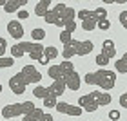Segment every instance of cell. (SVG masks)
Masks as SVG:
<instances>
[{
  "instance_id": "cell-1",
  "label": "cell",
  "mask_w": 127,
  "mask_h": 121,
  "mask_svg": "<svg viewBox=\"0 0 127 121\" xmlns=\"http://www.w3.org/2000/svg\"><path fill=\"white\" fill-rule=\"evenodd\" d=\"M74 16H76V11H74L73 7H67L64 2L56 4L53 9L47 11V15L44 16V20L47 22V24H55L58 27H65L69 22H74Z\"/></svg>"
},
{
  "instance_id": "cell-19",
  "label": "cell",
  "mask_w": 127,
  "mask_h": 121,
  "mask_svg": "<svg viewBox=\"0 0 127 121\" xmlns=\"http://www.w3.org/2000/svg\"><path fill=\"white\" fill-rule=\"evenodd\" d=\"M42 114H44V110H42V108H36V107H34L31 112H27L26 116L22 118V121H40Z\"/></svg>"
},
{
  "instance_id": "cell-34",
  "label": "cell",
  "mask_w": 127,
  "mask_h": 121,
  "mask_svg": "<svg viewBox=\"0 0 127 121\" xmlns=\"http://www.w3.org/2000/svg\"><path fill=\"white\" fill-rule=\"evenodd\" d=\"M5 47H7V43H5V38L0 36V58L5 56Z\"/></svg>"
},
{
  "instance_id": "cell-10",
  "label": "cell",
  "mask_w": 127,
  "mask_h": 121,
  "mask_svg": "<svg viewBox=\"0 0 127 121\" xmlns=\"http://www.w3.org/2000/svg\"><path fill=\"white\" fill-rule=\"evenodd\" d=\"M64 81H65V87H67L69 90H78L80 85H82L80 76H78L76 71H73V72H69L67 76H64Z\"/></svg>"
},
{
  "instance_id": "cell-36",
  "label": "cell",
  "mask_w": 127,
  "mask_h": 121,
  "mask_svg": "<svg viewBox=\"0 0 127 121\" xmlns=\"http://www.w3.org/2000/svg\"><path fill=\"white\" fill-rule=\"evenodd\" d=\"M109 118H111L113 121H118L120 119V112L118 110H111V112H109Z\"/></svg>"
},
{
  "instance_id": "cell-4",
  "label": "cell",
  "mask_w": 127,
  "mask_h": 121,
  "mask_svg": "<svg viewBox=\"0 0 127 121\" xmlns=\"http://www.w3.org/2000/svg\"><path fill=\"white\" fill-rule=\"evenodd\" d=\"M34 108V103L31 101H22V103H13V105H5L0 112V116L5 119L16 118V116H26L27 112H31Z\"/></svg>"
},
{
  "instance_id": "cell-30",
  "label": "cell",
  "mask_w": 127,
  "mask_h": 121,
  "mask_svg": "<svg viewBox=\"0 0 127 121\" xmlns=\"http://www.w3.org/2000/svg\"><path fill=\"white\" fill-rule=\"evenodd\" d=\"M98 29H102V31H107L109 27H111V22H109V18H103V20H98V24H96Z\"/></svg>"
},
{
  "instance_id": "cell-29",
  "label": "cell",
  "mask_w": 127,
  "mask_h": 121,
  "mask_svg": "<svg viewBox=\"0 0 127 121\" xmlns=\"http://www.w3.org/2000/svg\"><path fill=\"white\" fill-rule=\"evenodd\" d=\"M71 33H69V31H65V29H62V33H60V42L64 43V45H65V43H69V42H71Z\"/></svg>"
},
{
  "instance_id": "cell-20",
  "label": "cell",
  "mask_w": 127,
  "mask_h": 121,
  "mask_svg": "<svg viewBox=\"0 0 127 121\" xmlns=\"http://www.w3.org/2000/svg\"><path fill=\"white\" fill-rule=\"evenodd\" d=\"M114 69H116V72H120V74H127V53L122 56V58L116 60Z\"/></svg>"
},
{
  "instance_id": "cell-39",
  "label": "cell",
  "mask_w": 127,
  "mask_h": 121,
  "mask_svg": "<svg viewBox=\"0 0 127 121\" xmlns=\"http://www.w3.org/2000/svg\"><path fill=\"white\" fill-rule=\"evenodd\" d=\"M40 121H53V116H51V114H42V118H40Z\"/></svg>"
},
{
  "instance_id": "cell-16",
  "label": "cell",
  "mask_w": 127,
  "mask_h": 121,
  "mask_svg": "<svg viewBox=\"0 0 127 121\" xmlns=\"http://www.w3.org/2000/svg\"><path fill=\"white\" fill-rule=\"evenodd\" d=\"M49 5H51V0H40V2H36V5H34V15L44 18V16L47 15V11H49Z\"/></svg>"
},
{
  "instance_id": "cell-41",
  "label": "cell",
  "mask_w": 127,
  "mask_h": 121,
  "mask_svg": "<svg viewBox=\"0 0 127 121\" xmlns=\"http://www.w3.org/2000/svg\"><path fill=\"white\" fill-rule=\"evenodd\" d=\"M0 92H2V85H0Z\"/></svg>"
},
{
  "instance_id": "cell-2",
  "label": "cell",
  "mask_w": 127,
  "mask_h": 121,
  "mask_svg": "<svg viewBox=\"0 0 127 121\" xmlns=\"http://www.w3.org/2000/svg\"><path fill=\"white\" fill-rule=\"evenodd\" d=\"M44 49H45L44 45L36 43V42H20V43H15L11 47V58H22L27 53L31 60L40 61L44 58Z\"/></svg>"
},
{
  "instance_id": "cell-33",
  "label": "cell",
  "mask_w": 127,
  "mask_h": 121,
  "mask_svg": "<svg viewBox=\"0 0 127 121\" xmlns=\"http://www.w3.org/2000/svg\"><path fill=\"white\" fill-rule=\"evenodd\" d=\"M91 15V9H80L78 11V20H85Z\"/></svg>"
},
{
  "instance_id": "cell-28",
  "label": "cell",
  "mask_w": 127,
  "mask_h": 121,
  "mask_svg": "<svg viewBox=\"0 0 127 121\" xmlns=\"http://www.w3.org/2000/svg\"><path fill=\"white\" fill-rule=\"evenodd\" d=\"M56 103H58V101H56L55 96H47V98L44 100V107H45V108H55Z\"/></svg>"
},
{
  "instance_id": "cell-24",
  "label": "cell",
  "mask_w": 127,
  "mask_h": 121,
  "mask_svg": "<svg viewBox=\"0 0 127 121\" xmlns=\"http://www.w3.org/2000/svg\"><path fill=\"white\" fill-rule=\"evenodd\" d=\"M31 38L38 43L40 40H44V38H45V31L42 29V27H36V29H33V31H31Z\"/></svg>"
},
{
  "instance_id": "cell-12",
  "label": "cell",
  "mask_w": 127,
  "mask_h": 121,
  "mask_svg": "<svg viewBox=\"0 0 127 121\" xmlns=\"http://www.w3.org/2000/svg\"><path fill=\"white\" fill-rule=\"evenodd\" d=\"M47 89H49V92H51V96L58 98V96L64 94V90H65L67 87H65V81H64V78H62V80H55V81L51 83Z\"/></svg>"
},
{
  "instance_id": "cell-8",
  "label": "cell",
  "mask_w": 127,
  "mask_h": 121,
  "mask_svg": "<svg viewBox=\"0 0 127 121\" xmlns=\"http://www.w3.org/2000/svg\"><path fill=\"white\" fill-rule=\"evenodd\" d=\"M78 105L82 107L84 110H87V112H95L96 108H98V103L93 100L91 92H89V94H85V96H80L78 98Z\"/></svg>"
},
{
  "instance_id": "cell-11",
  "label": "cell",
  "mask_w": 127,
  "mask_h": 121,
  "mask_svg": "<svg viewBox=\"0 0 127 121\" xmlns=\"http://www.w3.org/2000/svg\"><path fill=\"white\" fill-rule=\"evenodd\" d=\"M78 40H71L69 43H65L64 45V51H62V54H64V60H69V58H73V56H76V53H78Z\"/></svg>"
},
{
  "instance_id": "cell-14",
  "label": "cell",
  "mask_w": 127,
  "mask_h": 121,
  "mask_svg": "<svg viewBox=\"0 0 127 121\" xmlns=\"http://www.w3.org/2000/svg\"><path fill=\"white\" fill-rule=\"evenodd\" d=\"M91 96H93V100L98 103V107H102V105H109L113 100H111V96L107 94V92H102V90H93L91 92Z\"/></svg>"
},
{
  "instance_id": "cell-32",
  "label": "cell",
  "mask_w": 127,
  "mask_h": 121,
  "mask_svg": "<svg viewBox=\"0 0 127 121\" xmlns=\"http://www.w3.org/2000/svg\"><path fill=\"white\" fill-rule=\"evenodd\" d=\"M118 20H120V24H122L124 29H127V11H122V13L118 15Z\"/></svg>"
},
{
  "instance_id": "cell-27",
  "label": "cell",
  "mask_w": 127,
  "mask_h": 121,
  "mask_svg": "<svg viewBox=\"0 0 127 121\" xmlns=\"http://www.w3.org/2000/svg\"><path fill=\"white\" fill-rule=\"evenodd\" d=\"M93 13H95V16H96V20L107 18V9H105V7H96V9H93Z\"/></svg>"
},
{
  "instance_id": "cell-31",
  "label": "cell",
  "mask_w": 127,
  "mask_h": 121,
  "mask_svg": "<svg viewBox=\"0 0 127 121\" xmlns=\"http://www.w3.org/2000/svg\"><path fill=\"white\" fill-rule=\"evenodd\" d=\"M95 61H96V65H102V67H103V65H109V58H107V56H103L102 53L96 56Z\"/></svg>"
},
{
  "instance_id": "cell-6",
  "label": "cell",
  "mask_w": 127,
  "mask_h": 121,
  "mask_svg": "<svg viewBox=\"0 0 127 121\" xmlns=\"http://www.w3.org/2000/svg\"><path fill=\"white\" fill-rule=\"evenodd\" d=\"M26 87H27V83H26V80L22 78L20 72H16L15 76H11V80H9V89L13 90V94H18V96L24 94Z\"/></svg>"
},
{
  "instance_id": "cell-5",
  "label": "cell",
  "mask_w": 127,
  "mask_h": 121,
  "mask_svg": "<svg viewBox=\"0 0 127 121\" xmlns=\"http://www.w3.org/2000/svg\"><path fill=\"white\" fill-rule=\"evenodd\" d=\"M20 74H22V78L26 80V83H40L42 81V74H40V71L38 69H34L33 65H26V67H22V71H20Z\"/></svg>"
},
{
  "instance_id": "cell-21",
  "label": "cell",
  "mask_w": 127,
  "mask_h": 121,
  "mask_svg": "<svg viewBox=\"0 0 127 121\" xmlns=\"http://www.w3.org/2000/svg\"><path fill=\"white\" fill-rule=\"evenodd\" d=\"M47 74H49L53 80H62V78H64V71H62L60 65H51V67L47 69Z\"/></svg>"
},
{
  "instance_id": "cell-37",
  "label": "cell",
  "mask_w": 127,
  "mask_h": 121,
  "mask_svg": "<svg viewBox=\"0 0 127 121\" xmlns=\"http://www.w3.org/2000/svg\"><path fill=\"white\" fill-rule=\"evenodd\" d=\"M120 105H122L124 108H127V92H124V94L120 96Z\"/></svg>"
},
{
  "instance_id": "cell-35",
  "label": "cell",
  "mask_w": 127,
  "mask_h": 121,
  "mask_svg": "<svg viewBox=\"0 0 127 121\" xmlns=\"http://www.w3.org/2000/svg\"><path fill=\"white\" fill-rule=\"evenodd\" d=\"M64 29H65V31H69V33L73 34V31L76 29V22H69V24H67L65 27H64Z\"/></svg>"
},
{
  "instance_id": "cell-26",
  "label": "cell",
  "mask_w": 127,
  "mask_h": 121,
  "mask_svg": "<svg viewBox=\"0 0 127 121\" xmlns=\"http://www.w3.org/2000/svg\"><path fill=\"white\" fill-rule=\"evenodd\" d=\"M13 63H15V58H7V56H2L0 58V69H7V67H13Z\"/></svg>"
},
{
  "instance_id": "cell-40",
  "label": "cell",
  "mask_w": 127,
  "mask_h": 121,
  "mask_svg": "<svg viewBox=\"0 0 127 121\" xmlns=\"http://www.w3.org/2000/svg\"><path fill=\"white\" fill-rule=\"evenodd\" d=\"M5 2H7V0H0V5H5Z\"/></svg>"
},
{
  "instance_id": "cell-25",
  "label": "cell",
  "mask_w": 127,
  "mask_h": 121,
  "mask_svg": "<svg viewBox=\"0 0 127 121\" xmlns=\"http://www.w3.org/2000/svg\"><path fill=\"white\" fill-rule=\"evenodd\" d=\"M60 67H62V71H64V76H67L69 72H73L74 71V65L69 60H64L62 63H60Z\"/></svg>"
},
{
  "instance_id": "cell-15",
  "label": "cell",
  "mask_w": 127,
  "mask_h": 121,
  "mask_svg": "<svg viewBox=\"0 0 127 121\" xmlns=\"http://www.w3.org/2000/svg\"><path fill=\"white\" fill-rule=\"evenodd\" d=\"M102 54L107 56L109 60L116 56V49H114V42H113V40H103V43H102Z\"/></svg>"
},
{
  "instance_id": "cell-38",
  "label": "cell",
  "mask_w": 127,
  "mask_h": 121,
  "mask_svg": "<svg viewBox=\"0 0 127 121\" xmlns=\"http://www.w3.org/2000/svg\"><path fill=\"white\" fill-rule=\"evenodd\" d=\"M27 16H29V13H27L26 9H20V11H18V20H26Z\"/></svg>"
},
{
  "instance_id": "cell-3",
  "label": "cell",
  "mask_w": 127,
  "mask_h": 121,
  "mask_svg": "<svg viewBox=\"0 0 127 121\" xmlns=\"http://www.w3.org/2000/svg\"><path fill=\"white\" fill-rule=\"evenodd\" d=\"M84 80L89 85H98L103 90H111L116 83V72L107 71V69H100V71H95V72H87L84 76Z\"/></svg>"
},
{
  "instance_id": "cell-7",
  "label": "cell",
  "mask_w": 127,
  "mask_h": 121,
  "mask_svg": "<svg viewBox=\"0 0 127 121\" xmlns=\"http://www.w3.org/2000/svg\"><path fill=\"white\" fill-rule=\"evenodd\" d=\"M55 108H56L58 112H62V114H67V116H73V118H76V116H80V114L84 112V108H82V107L69 105V103H65V101H58Z\"/></svg>"
},
{
  "instance_id": "cell-9",
  "label": "cell",
  "mask_w": 127,
  "mask_h": 121,
  "mask_svg": "<svg viewBox=\"0 0 127 121\" xmlns=\"http://www.w3.org/2000/svg\"><path fill=\"white\" fill-rule=\"evenodd\" d=\"M7 33H9V36H13L15 40H18V38L24 36V27H22L20 20H11V22H7Z\"/></svg>"
},
{
  "instance_id": "cell-22",
  "label": "cell",
  "mask_w": 127,
  "mask_h": 121,
  "mask_svg": "<svg viewBox=\"0 0 127 121\" xmlns=\"http://www.w3.org/2000/svg\"><path fill=\"white\" fill-rule=\"evenodd\" d=\"M33 96L34 98H42V100H45L47 96H51V92L47 87H34L33 89Z\"/></svg>"
},
{
  "instance_id": "cell-18",
  "label": "cell",
  "mask_w": 127,
  "mask_h": 121,
  "mask_svg": "<svg viewBox=\"0 0 127 121\" xmlns=\"http://www.w3.org/2000/svg\"><path fill=\"white\" fill-rule=\"evenodd\" d=\"M96 24H98V20H96V16L93 13V9H91V15L85 20H82V29L84 31H93L95 27H96Z\"/></svg>"
},
{
  "instance_id": "cell-23",
  "label": "cell",
  "mask_w": 127,
  "mask_h": 121,
  "mask_svg": "<svg viewBox=\"0 0 127 121\" xmlns=\"http://www.w3.org/2000/svg\"><path fill=\"white\" fill-rule=\"evenodd\" d=\"M56 56H58V49L53 47V45H51V47H45V49H44V58L47 60V61L55 60Z\"/></svg>"
},
{
  "instance_id": "cell-17",
  "label": "cell",
  "mask_w": 127,
  "mask_h": 121,
  "mask_svg": "<svg viewBox=\"0 0 127 121\" xmlns=\"http://www.w3.org/2000/svg\"><path fill=\"white\" fill-rule=\"evenodd\" d=\"M95 49V43L91 42V40H84V42H80L78 43V56H87L91 51Z\"/></svg>"
},
{
  "instance_id": "cell-13",
  "label": "cell",
  "mask_w": 127,
  "mask_h": 121,
  "mask_svg": "<svg viewBox=\"0 0 127 121\" xmlns=\"http://www.w3.org/2000/svg\"><path fill=\"white\" fill-rule=\"evenodd\" d=\"M24 5H27V0H7L4 9L5 13H18L20 7H24Z\"/></svg>"
}]
</instances>
